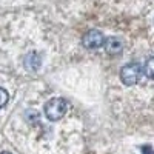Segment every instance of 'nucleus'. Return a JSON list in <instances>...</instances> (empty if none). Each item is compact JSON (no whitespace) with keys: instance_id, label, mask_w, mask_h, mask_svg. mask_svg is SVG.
<instances>
[{"instance_id":"0eeeda50","label":"nucleus","mask_w":154,"mask_h":154,"mask_svg":"<svg viewBox=\"0 0 154 154\" xmlns=\"http://www.w3.org/2000/svg\"><path fill=\"white\" fill-rule=\"evenodd\" d=\"M8 100H9V94L5 88L0 86V108H3L6 103H8Z\"/></svg>"},{"instance_id":"6e6552de","label":"nucleus","mask_w":154,"mask_h":154,"mask_svg":"<svg viewBox=\"0 0 154 154\" xmlns=\"http://www.w3.org/2000/svg\"><path fill=\"white\" fill-rule=\"evenodd\" d=\"M0 154H11V152H8V151H3V152H0Z\"/></svg>"},{"instance_id":"7ed1b4c3","label":"nucleus","mask_w":154,"mask_h":154,"mask_svg":"<svg viewBox=\"0 0 154 154\" xmlns=\"http://www.w3.org/2000/svg\"><path fill=\"white\" fill-rule=\"evenodd\" d=\"M105 35L102 34L99 29H89L83 34L82 37V43L88 49H99L105 45Z\"/></svg>"},{"instance_id":"423d86ee","label":"nucleus","mask_w":154,"mask_h":154,"mask_svg":"<svg viewBox=\"0 0 154 154\" xmlns=\"http://www.w3.org/2000/svg\"><path fill=\"white\" fill-rule=\"evenodd\" d=\"M142 71H143V74L148 77V79L154 80V56L149 57V59L145 62V65H143Z\"/></svg>"},{"instance_id":"f257e3e1","label":"nucleus","mask_w":154,"mask_h":154,"mask_svg":"<svg viewBox=\"0 0 154 154\" xmlns=\"http://www.w3.org/2000/svg\"><path fill=\"white\" fill-rule=\"evenodd\" d=\"M68 111V102L63 97H54L45 103V116L48 120L56 122L60 120Z\"/></svg>"},{"instance_id":"f03ea898","label":"nucleus","mask_w":154,"mask_h":154,"mask_svg":"<svg viewBox=\"0 0 154 154\" xmlns=\"http://www.w3.org/2000/svg\"><path fill=\"white\" fill-rule=\"evenodd\" d=\"M142 66L139 63L133 62V63H126V65L120 69V80L123 85L126 86H131V85H136L142 75Z\"/></svg>"},{"instance_id":"39448f33","label":"nucleus","mask_w":154,"mask_h":154,"mask_svg":"<svg viewBox=\"0 0 154 154\" xmlns=\"http://www.w3.org/2000/svg\"><path fill=\"white\" fill-rule=\"evenodd\" d=\"M23 63H25V66H26L28 69H32V71H37L38 68H40V63H42V57L38 53H29L25 56L23 59Z\"/></svg>"},{"instance_id":"20e7f679","label":"nucleus","mask_w":154,"mask_h":154,"mask_svg":"<svg viewBox=\"0 0 154 154\" xmlns=\"http://www.w3.org/2000/svg\"><path fill=\"white\" fill-rule=\"evenodd\" d=\"M103 48H105V51L109 56H117V54H120L123 51V43L117 37H106Z\"/></svg>"}]
</instances>
